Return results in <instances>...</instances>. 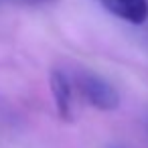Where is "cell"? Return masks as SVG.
<instances>
[{
  "mask_svg": "<svg viewBox=\"0 0 148 148\" xmlns=\"http://www.w3.org/2000/svg\"><path fill=\"white\" fill-rule=\"evenodd\" d=\"M114 16L132 25H142L148 18V0H99Z\"/></svg>",
  "mask_w": 148,
  "mask_h": 148,
  "instance_id": "2",
  "label": "cell"
},
{
  "mask_svg": "<svg viewBox=\"0 0 148 148\" xmlns=\"http://www.w3.org/2000/svg\"><path fill=\"white\" fill-rule=\"evenodd\" d=\"M79 89L83 93V97L97 110H116L120 106V95L114 89V85H110L106 79H101L99 75L93 73H81L77 77Z\"/></svg>",
  "mask_w": 148,
  "mask_h": 148,
  "instance_id": "1",
  "label": "cell"
},
{
  "mask_svg": "<svg viewBox=\"0 0 148 148\" xmlns=\"http://www.w3.org/2000/svg\"><path fill=\"white\" fill-rule=\"evenodd\" d=\"M51 93H53V99H55L57 114L63 120H71V116H73V110H71V85H69V79L57 69L51 73Z\"/></svg>",
  "mask_w": 148,
  "mask_h": 148,
  "instance_id": "3",
  "label": "cell"
},
{
  "mask_svg": "<svg viewBox=\"0 0 148 148\" xmlns=\"http://www.w3.org/2000/svg\"><path fill=\"white\" fill-rule=\"evenodd\" d=\"M33 2H45V0H33Z\"/></svg>",
  "mask_w": 148,
  "mask_h": 148,
  "instance_id": "4",
  "label": "cell"
}]
</instances>
